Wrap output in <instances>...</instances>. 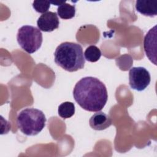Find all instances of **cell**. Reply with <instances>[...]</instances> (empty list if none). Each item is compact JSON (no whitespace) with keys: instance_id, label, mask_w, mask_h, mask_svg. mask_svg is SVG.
Returning <instances> with one entry per match:
<instances>
[{"instance_id":"obj_1","label":"cell","mask_w":157,"mask_h":157,"mask_svg":"<svg viewBox=\"0 0 157 157\" xmlns=\"http://www.w3.org/2000/svg\"><path fill=\"white\" fill-rule=\"evenodd\" d=\"M73 96L82 109L90 112L101 110L108 99L105 85L93 77H85L78 80L74 88Z\"/></svg>"},{"instance_id":"obj_2","label":"cell","mask_w":157,"mask_h":157,"mask_svg":"<svg viewBox=\"0 0 157 157\" xmlns=\"http://www.w3.org/2000/svg\"><path fill=\"white\" fill-rule=\"evenodd\" d=\"M55 63L68 72H75L84 67L85 59L82 46L77 43L64 42L54 53Z\"/></svg>"},{"instance_id":"obj_3","label":"cell","mask_w":157,"mask_h":157,"mask_svg":"<svg viewBox=\"0 0 157 157\" xmlns=\"http://www.w3.org/2000/svg\"><path fill=\"white\" fill-rule=\"evenodd\" d=\"M46 118L42 111L35 108L22 110L17 116V124L18 129L26 136L38 134L45 126Z\"/></svg>"},{"instance_id":"obj_4","label":"cell","mask_w":157,"mask_h":157,"mask_svg":"<svg viewBox=\"0 0 157 157\" xmlns=\"http://www.w3.org/2000/svg\"><path fill=\"white\" fill-rule=\"evenodd\" d=\"M17 39L22 49L32 54L40 48L43 37L40 30L36 27L24 25L18 29Z\"/></svg>"},{"instance_id":"obj_5","label":"cell","mask_w":157,"mask_h":157,"mask_svg":"<svg viewBox=\"0 0 157 157\" xmlns=\"http://www.w3.org/2000/svg\"><path fill=\"white\" fill-rule=\"evenodd\" d=\"M150 72L143 67H132L129 71V84L130 87L138 91L144 90L150 84Z\"/></svg>"},{"instance_id":"obj_6","label":"cell","mask_w":157,"mask_h":157,"mask_svg":"<svg viewBox=\"0 0 157 157\" xmlns=\"http://www.w3.org/2000/svg\"><path fill=\"white\" fill-rule=\"evenodd\" d=\"M144 48L147 58L156 65V25L146 34L144 40Z\"/></svg>"},{"instance_id":"obj_7","label":"cell","mask_w":157,"mask_h":157,"mask_svg":"<svg viewBox=\"0 0 157 157\" xmlns=\"http://www.w3.org/2000/svg\"><path fill=\"white\" fill-rule=\"evenodd\" d=\"M59 21L56 12H47L42 13L37 21L39 29L44 32H52L58 28Z\"/></svg>"},{"instance_id":"obj_8","label":"cell","mask_w":157,"mask_h":157,"mask_svg":"<svg viewBox=\"0 0 157 157\" xmlns=\"http://www.w3.org/2000/svg\"><path fill=\"white\" fill-rule=\"evenodd\" d=\"M112 123L110 117L101 111L94 113L89 120L90 127L96 131H102L108 128L111 126Z\"/></svg>"},{"instance_id":"obj_9","label":"cell","mask_w":157,"mask_h":157,"mask_svg":"<svg viewBox=\"0 0 157 157\" xmlns=\"http://www.w3.org/2000/svg\"><path fill=\"white\" fill-rule=\"evenodd\" d=\"M136 11L147 17H153L157 15V2L156 1L137 0L136 1Z\"/></svg>"},{"instance_id":"obj_10","label":"cell","mask_w":157,"mask_h":157,"mask_svg":"<svg viewBox=\"0 0 157 157\" xmlns=\"http://www.w3.org/2000/svg\"><path fill=\"white\" fill-rule=\"evenodd\" d=\"M58 15L62 19L69 20L72 18L75 15V7L68 3H64L58 6L57 9Z\"/></svg>"},{"instance_id":"obj_11","label":"cell","mask_w":157,"mask_h":157,"mask_svg":"<svg viewBox=\"0 0 157 157\" xmlns=\"http://www.w3.org/2000/svg\"><path fill=\"white\" fill-rule=\"evenodd\" d=\"M58 113L63 119L71 118L75 113V105L69 101L61 103L58 109Z\"/></svg>"},{"instance_id":"obj_12","label":"cell","mask_w":157,"mask_h":157,"mask_svg":"<svg viewBox=\"0 0 157 157\" xmlns=\"http://www.w3.org/2000/svg\"><path fill=\"white\" fill-rule=\"evenodd\" d=\"M101 56V52L96 45L88 46L84 52L85 59L89 62H96L100 59Z\"/></svg>"},{"instance_id":"obj_13","label":"cell","mask_w":157,"mask_h":157,"mask_svg":"<svg viewBox=\"0 0 157 157\" xmlns=\"http://www.w3.org/2000/svg\"><path fill=\"white\" fill-rule=\"evenodd\" d=\"M33 7L34 10L39 13H44L47 12L50 7V2L48 1H34Z\"/></svg>"},{"instance_id":"obj_14","label":"cell","mask_w":157,"mask_h":157,"mask_svg":"<svg viewBox=\"0 0 157 157\" xmlns=\"http://www.w3.org/2000/svg\"><path fill=\"white\" fill-rule=\"evenodd\" d=\"M50 4H52L55 6H59L66 2L65 1H50Z\"/></svg>"}]
</instances>
